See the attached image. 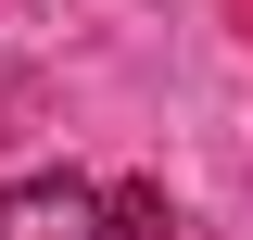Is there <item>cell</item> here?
<instances>
[{"label": "cell", "mask_w": 253, "mask_h": 240, "mask_svg": "<svg viewBox=\"0 0 253 240\" xmlns=\"http://www.w3.org/2000/svg\"><path fill=\"white\" fill-rule=\"evenodd\" d=\"M0 240H101V190L89 177H13L0 190Z\"/></svg>", "instance_id": "6da1fadb"}, {"label": "cell", "mask_w": 253, "mask_h": 240, "mask_svg": "<svg viewBox=\"0 0 253 240\" xmlns=\"http://www.w3.org/2000/svg\"><path fill=\"white\" fill-rule=\"evenodd\" d=\"M101 240H177V215H165V190H152V177L101 190Z\"/></svg>", "instance_id": "7a4b0ae2"}]
</instances>
